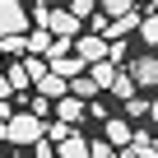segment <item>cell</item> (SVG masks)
I'll return each mask as SVG.
<instances>
[{
  "instance_id": "cell-1",
  "label": "cell",
  "mask_w": 158,
  "mask_h": 158,
  "mask_svg": "<svg viewBox=\"0 0 158 158\" xmlns=\"http://www.w3.org/2000/svg\"><path fill=\"white\" fill-rule=\"evenodd\" d=\"M47 130H42V116L33 112H14L10 121H0V139L5 144H37Z\"/></svg>"
},
{
  "instance_id": "cell-2",
  "label": "cell",
  "mask_w": 158,
  "mask_h": 158,
  "mask_svg": "<svg viewBox=\"0 0 158 158\" xmlns=\"http://www.w3.org/2000/svg\"><path fill=\"white\" fill-rule=\"evenodd\" d=\"M28 33V10L19 0H0V42L5 37H23Z\"/></svg>"
},
{
  "instance_id": "cell-3",
  "label": "cell",
  "mask_w": 158,
  "mask_h": 158,
  "mask_svg": "<svg viewBox=\"0 0 158 158\" xmlns=\"http://www.w3.org/2000/svg\"><path fill=\"white\" fill-rule=\"evenodd\" d=\"M42 28H47L51 37H60V42H74V37H79V19H74L70 10H47Z\"/></svg>"
},
{
  "instance_id": "cell-4",
  "label": "cell",
  "mask_w": 158,
  "mask_h": 158,
  "mask_svg": "<svg viewBox=\"0 0 158 158\" xmlns=\"http://www.w3.org/2000/svg\"><path fill=\"white\" fill-rule=\"evenodd\" d=\"M74 56L84 60V65L107 60V37H98V33H79V37H74Z\"/></svg>"
},
{
  "instance_id": "cell-5",
  "label": "cell",
  "mask_w": 158,
  "mask_h": 158,
  "mask_svg": "<svg viewBox=\"0 0 158 158\" xmlns=\"http://www.w3.org/2000/svg\"><path fill=\"white\" fill-rule=\"evenodd\" d=\"M33 89H37V98H47V102H60V98L70 93V84H65L60 74H51V65H47V74L33 79Z\"/></svg>"
},
{
  "instance_id": "cell-6",
  "label": "cell",
  "mask_w": 158,
  "mask_h": 158,
  "mask_svg": "<svg viewBox=\"0 0 158 158\" xmlns=\"http://www.w3.org/2000/svg\"><path fill=\"white\" fill-rule=\"evenodd\" d=\"M130 79H135V89H158V56H139L130 65Z\"/></svg>"
},
{
  "instance_id": "cell-7",
  "label": "cell",
  "mask_w": 158,
  "mask_h": 158,
  "mask_svg": "<svg viewBox=\"0 0 158 158\" xmlns=\"http://www.w3.org/2000/svg\"><path fill=\"white\" fill-rule=\"evenodd\" d=\"M130 139H135L130 121H126V116H107V144H112V149H130Z\"/></svg>"
},
{
  "instance_id": "cell-8",
  "label": "cell",
  "mask_w": 158,
  "mask_h": 158,
  "mask_svg": "<svg viewBox=\"0 0 158 158\" xmlns=\"http://www.w3.org/2000/svg\"><path fill=\"white\" fill-rule=\"evenodd\" d=\"M47 65H51V74H60V79H65V84H70V79H79V74L89 70L79 56H56V60H47Z\"/></svg>"
},
{
  "instance_id": "cell-9",
  "label": "cell",
  "mask_w": 158,
  "mask_h": 158,
  "mask_svg": "<svg viewBox=\"0 0 158 158\" xmlns=\"http://www.w3.org/2000/svg\"><path fill=\"white\" fill-rule=\"evenodd\" d=\"M84 112H89V107H84V102H79L74 93H65V98L56 102V116H60L65 126H79V121H84Z\"/></svg>"
},
{
  "instance_id": "cell-10",
  "label": "cell",
  "mask_w": 158,
  "mask_h": 158,
  "mask_svg": "<svg viewBox=\"0 0 158 158\" xmlns=\"http://www.w3.org/2000/svg\"><path fill=\"white\" fill-rule=\"evenodd\" d=\"M116 74H121V70H116L112 60H98V65H89V79H93L98 89H112V84H116Z\"/></svg>"
},
{
  "instance_id": "cell-11",
  "label": "cell",
  "mask_w": 158,
  "mask_h": 158,
  "mask_svg": "<svg viewBox=\"0 0 158 158\" xmlns=\"http://www.w3.org/2000/svg\"><path fill=\"white\" fill-rule=\"evenodd\" d=\"M51 47H56V37L47 33V28H28V56H51Z\"/></svg>"
},
{
  "instance_id": "cell-12",
  "label": "cell",
  "mask_w": 158,
  "mask_h": 158,
  "mask_svg": "<svg viewBox=\"0 0 158 158\" xmlns=\"http://www.w3.org/2000/svg\"><path fill=\"white\" fill-rule=\"evenodd\" d=\"M130 149H135V158H158V139H153L149 130H135V139H130Z\"/></svg>"
},
{
  "instance_id": "cell-13",
  "label": "cell",
  "mask_w": 158,
  "mask_h": 158,
  "mask_svg": "<svg viewBox=\"0 0 158 158\" xmlns=\"http://www.w3.org/2000/svg\"><path fill=\"white\" fill-rule=\"evenodd\" d=\"M56 158H89V139H84V135H70V139L56 149Z\"/></svg>"
},
{
  "instance_id": "cell-14",
  "label": "cell",
  "mask_w": 158,
  "mask_h": 158,
  "mask_svg": "<svg viewBox=\"0 0 158 158\" xmlns=\"http://www.w3.org/2000/svg\"><path fill=\"white\" fill-rule=\"evenodd\" d=\"M70 93H74L79 102H93V98H98V84H93L89 74H79V79H70Z\"/></svg>"
},
{
  "instance_id": "cell-15",
  "label": "cell",
  "mask_w": 158,
  "mask_h": 158,
  "mask_svg": "<svg viewBox=\"0 0 158 158\" xmlns=\"http://www.w3.org/2000/svg\"><path fill=\"white\" fill-rule=\"evenodd\" d=\"M5 79H10V89H14V93H23V89L33 84V74H28V65H23V60H19V65H10V74H5Z\"/></svg>"
},
{
  "instance_id": "cell-16",
  "label": "cell",
  "mask_w": 158,
  "mask_h": 158,
  "mask_svg": "<svg viewBox=\"0 0 158 158\" xmlns=\"http://www.w3.org/2000/svg\"><path fill=\"white\" fill-rule=\"evenodd\" d=\"M98 10H102L107 19H121V14H130V10H135V0H98Z\"/></svg>"
},
{
  "instance_id": "cell-17",
  "label": "cell",
  "mask_w": 158,
  "mask_h": 158,
  "mask_svg": "<svg viewBox=\"0 0 158 158\" xmlns=\"http://www.w3.org/2000/svg\"><path fill=\"white\" fill-rule=\"evenodd\" d=\"M107 93H112V98H121V102H130V98H135V79H130V74H116V84H112Z\"/></svg>"
},
{
  "instance_id": "cell-18",
  "label": "cell",
  "mask_w": 158,
  "mask_h": 158,
  "mask_svg": "<svg viewBox=\"0 0 158 158\" xmlns=\"http://www.w3.org/2000/svg\"><path fill=\"white\" fill-rule=\"evenodd\" d=\"M139 37H144V42H149V47H158V10H153V14H144V19H139Z\"/></svg>"
},
{
  "instance_id": "cell-19",
  "label": "cell",
  "mask_w": 158,
  "mask_h": 158,
  "mask_svg": "<svg viewBox=\"0 0 158 158\" xmlns=\"http://www.w3.org/2000/svg\"><path fill=\"white\" fill-rule=\"evenodd\" d=\"M0 56H28V33L23 37H5L0 42Z\"/></svg>"
},
{
  "instance_id": "cell-20",
  "label": "cell",
  "mask_w": 158,
  "mask_h": 158,
  "mask_svg": "<svg viewBox=\"0 0 158 158\" xmlns=\"http://www.w3.org/2000/svg\"><path fill=\"white\" fill-rule=\"evenodd\" d=\"M139 116H149V102L144 98H130L126 102V121H139Z\"/></svg>"
},
{
  "instance_id": "cell-21",
  "label": "cell",
  "mask_w": 158,
  "mask_h": 158,
  "mask_svg": "<svg viewBox=\"0 0 158 158\" xmlns=\"http://www.w3.org/2000/svg\"><path fill=\"white\" fill-rule=\"evenodd\" d=\"M70 135H74V126H65V121H56V126L47 130V139H51V144H65Z\"/></svg>"
},
{
  "instance_id": "cell-22",
  "label": "cell",
  "mask_w": 158,
  "mask_h": 158,
  "mask_svg": "<svg viewBox=\"0 0 158 158\" xmlns=\"http://www.w3.org/2000/svg\"><path fill=\"white\" fill-rule=\"evenodd\" d=\"M89 158H116V149L107 139H89Z\"/></svg>"
},
{
  "instance_id": "cell-23",
  "label": "cell",
  "mask_w": 158,
  "mask_h": 158,
  "mask_svg": "<svg viewBox=\"0 0 158 158\" xmlns=\"http://www.w3.org/2000/svg\"><path fill=\"white\" fill-rule=\"evenodd\" d=\"M93 10H98V0H70V14L74 19H89Z\"/></svg>"
},
{
  "instance_id": "cell-24",
  "label": "cell",
  "mask_w": 158,
  "mask_h": 158,
  "mask_svg": "<svg viewBox=\"0 0 158 158\" xmlns=\"http://www.w3.org/2000/svg\"><path fill=\"white\" fill-rule=\"evenodd\" d=\"M33 153H37V158H56V149H51V139H47V135L33 144Z\"/></svg>"
},
{
  "instance_id": "cell-25",
  "label": "cell",
  "mask_w": 158,
  "mask_h": 158,
  "mask_svg": "<svg viewBox=\"0 0 158 158\" xmlns=\"http://www.w3.org/2000/svg\"><path fill=\"white\" fill-rule=\"evenodd\" d=\"M14 98V89H10V79H5V70H0V102H10Z\"/></svg>"
},
{
  "instance_id": "cell-26",
  "label": "cell",
  "mask_w": 158,
  "mask_h": 158,
  "mask_svg": "<svg viewBox=\"0 0 158 158\" xmlns=\"http://www.w3.org/2000/svg\"><path fill=\"white\" fill-rule=\"evenodd\" d=\"M149 121H153V126H158V98H153V102H149Z\"/></svg>"
},
{
  "instance_id": "cell-27",
  "label": "cell",
  "mask_w": 158,
  "mask_h": 158,
  "mask_svg": "<svg viewBox=\"0 0 158 158\" xmlns=\"http://www.w3.org/2000/svg\"><path fill=\"white\" fill-rule=\"evenodd\" d=\"M116 158H135V149H116Z\"/></svg>"
},
{
  "instance_id": "cell-28",
  "label": "cell",
  "mask_w": 158,
  "mask_h": 158,
  "mask_svg": "<svg viewBox=\"0 0 158 158\" xmlns=\"http://www.w3.org/2000/svg\"><path fill=\"white\" fill-rule=\"evenodd\" d=\"M0 158H5V149H0Z\"/></svg>"
}]
</instances>
